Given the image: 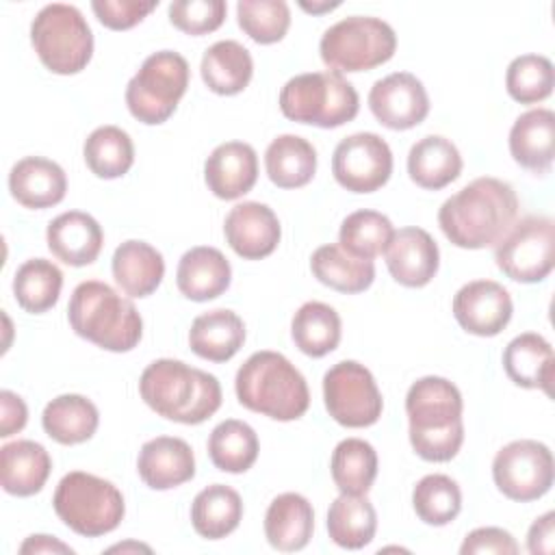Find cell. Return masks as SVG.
Returning a JSON list of instances; mask_svg holds the SVG:
<instances>
[{"instance_id":"23","label":"cell","mask_w":555,"mask_h":555,"mask_svg":"<svg viewBox=\"0 0 555 555\" xmlns=\"http://www.w3.org/2000/svg\"><path fill=\"white\" fill-rule=\"evenodd\" d=\"M509 154L527 171L548 173L555 156V113L531 108L509 130Z\"/></svg>"},{"instance_id":"30","label":"cell","mask_w":555,"mask_h":555,"mask_svg":"<svg viewBox=\"0 0 555 555\" xmlns=\"http://www.w3.org/2000/svg\"><path fill=\"white\" fill-rule=\"evenodd\" d=\"M408 173L410 180L421 189H444L462 173L460 150L447 137L427 134L410 147Z\"/></svg>"},{"instance_id":"47","label":"cell","mask_w":555,"mask_h":555,"mask_svg":"<svg viewBox=\"0 0 555 555\" xmlns=\"http://www.w3.org/2000/svg\"><path fill=\"white\" fill-rule=\"evenodd\" d=\"M156 2H139V0H93L91 9L102 26L111 30H128L143 22L154 9Z\"/></svg>"},{"instance_id":"53","label":"cell","mask_w":555,"mask_h":555,"mask_svg":"<svg viewBox=\"0 0 555 555\" xmlns=\"http://www.w3.org/2000/svg\"><path fill=\"white\" fill-rule=\"evenodd\" d=\"M126 548H139V551H150V546H143V544H117V546H111L108 551H126Z\"/></svg>"},{"instance_id":"31","label":"cell","mask_w":555,"mask_h":555,"mask_svg":"<svg viewBox=\"0 0 555 555\" xmlns=\"http://www.w3.org/2000/svg\"><path fill=\"white\" fill-rule=\"evenodd\" d=\"M202 80L217 95H236L241 93L254 74V61L249 50L234 41L223 39L212 43L202 56Z\"/></svg>"},{"instance_id":"51","label":"cell","mask_w":555,"mask_h":555,"mask_svg":"<svg viewBox=\"0 0 555 555\" xmlns=\"http://www.w3.org/2000/svg\"><path fill=\"white\" fill-rule=\"evenodd\" d=\"M20 553L22 555H39V553H63V555H72L74 548L61 540H56L54 535H43V533H37V535H28L22 546H20Z\"/></svg>"},{"instance_id":"38","label":"cell","mask_w":555,"mask_h":555,"mask_svg":"<svg viewBox=\"0 0 555 555\" xmlns=\"http://www.w3.org/2000/svg\"><path fill=\"white\" fill-rule=\"evenodd\" d=\"M260 442L251 425L228 418L221 421L208 436V457L223 473H245L258 460Z\"/></svg>"},{"instance_id":"22","label":"cell","mask_w":555,"mask_h":555,"mask_svg":"<svg viewBox=\"0 0 555 555\" xmlns=\"http://www.w3.org/2000/svg\"><path fill=\"white\" fill-rule=\"evenodd\" d=\"M9 191L24 208L41 210L63 202L67 176L63 167L43 156H26L11 167Z\"/></svg>"},{"instance_id":"14","label":"cell","mask_w":555,"mask_h":555,"mask_svg":"<svg viewBox=\"0 0 555 555\" xmlns=\"http://www.w3.org/2000/svg\"><path fill=\"white\" fill-rule=\"evenodd\" d=\"M332 173L351 193H373L390 180L392 152L375 132L349 134L334 150Z\"/></svg>"},{"instance_id":"41","label":"cell","mask_w":555,"mask_h":555,"mask_svg":"<svg viewBox=\"0 0 555 555\" xmlns=\"http://www.w3.org/2000/svg\"><path fill=\"white\" fill-rule=\"evenodd\" d=\"M82 156L93 176L113 180L130 171L134 163V145L126 130L117 126H100L87 137Z\"/></svg>"},{"instance_id":"6","label":"cell","mask_w":555,"mask_h":555,"mask_svg":"<svg viewBox=\"0 0 555 555\" xmlns=\"http://www.w3.org/2000/svg\"><path fill=\"white\" fill-rule=\"evenodd\" d=\"M286 119L319 128H338L360 111L356 87L340 72H308L293 76L280 91Z\"/></svg>"},{"instance_id":"45","label":"cell","mask_w":555,"mask_h":555,"mask_svg":"<svg viewBox=\"0 0 555 555\" xmlns=\"http://www.w3.org/2000/svg\"><path fill=\"white\" fill-rule=\"evenodd\" d=\"M236 20L251 41L269 46L282 41L288 33L291 9L284 0H241Z\"/></svg>"},{"instance_id":"49","label":"cell","mask_w":555,"mask_h":555,"mask_svg":"<svg viewBox=\"0 0 555 555\" xmlns=\"http://www.w3.org/2000/svg\"><path fill=\"white\" fill-rule=\"evenodd\" d=\"M0 436L9 438L24 429L28 421V408L24 399L11 390L0 392Z\"/></svg>"},{"instance_id":"33","label":"cell","mask_w":555,"mask_h":555,"mask_svg":"<svg viewBox=\"0 0 555 555\" xmlns=\"http://www.w3.org/2000/svg\"><path fill=\"white\" fill-rule=\"evenodd\" d=\"M264 169L280 189L306 186L317 171V150L304 137L280 134L264 152Z\"/></svg>"},{"instance_id":"1","label":"cell","mask_w":555,"mask_h":555,"mask_svg":"<svg viewBox=\"0 0 555 555\" xmlns=\"http://www.w3.org/2000/svg\"><path fill=\"white\" fill-rule=\"evenodd\" d=\"M518 217V197L512 184L481 176L442 202L438 225L462 249L494 247Z\"/></svg>"},{"instance_id":"2","label":"cell","mask_w":555,"mask_h":555,"mask_svg":"<svg viewBox=\"0 0 555 555\" xmlns=\"http://www.w3.org/2000/svg\"><path fill=\"white\" fill-rule=\"evenodd\" d=\"M464 401L453 382L438 375L416 379L405 395L408 436L418 457L449 462L464 442Z\"/></svg>"},{"instance_id":"43","label":"cell","mask_w":555,"mask_h":555,"mask_svg":"<svg viewBox=\"0 0 555 555\" xmlns=\"http://www.w3.org/2000/svg\"><path fill=\"white\" fill-rule=\"evenodd\" d=\"M412 505L416 516L431 527L453 522L462 509V492L449 475H425L412 490Z\"/></svg>"},{"instance_id":"48","label":"cell","mask_w":555,"mask_h":555,"mask_svg":"<svg viewBox=\"0 0 555 555\" xmlns=\"http://www.w3.org/2000/svg\"><path fill=\"white\" fill-rule=\"evenodd\" d=\"M460 553L462 555H481V553L516 555L518 544H516L514 535L501 527H479V529H473L464 538Z\"/></svg>"},{"instance_id":"46","label":"cell","mask_w":555,"mask_h":555,"mask_svg":"<svg viewBox=\"0 0 555 555\" xmlns=\"http://www.w3.org/2000/svg\"><path fill=\"white\" fill-rule=\"evenodd\" d=\"M228 13L223 0H176L169 4V22L184 35H208L217 30Z\"/></svg>"},{"instance_id":"11","label":"cell","mask_w":555,"mask_h":555,"mask_svg":"<svg viewBox=\"0 0 555 555\" xmlns=\"http://www.w3.org/2000/svg\"><path fill=\"white\" fill-rule=\"evenodd\" d=\"M494 262L514 282H542L555 262V225L551 217L529 215L505 232L494 245Z\"/></svg>"},{"instance_id":"26","label":"cell","mask_w":555,"mask_h":555,"mask_svg":"<svg viewBox=\"0 0 555 555\" xmlns=\"http://www.w3.org/2000/svg\"><path fill=\"white\" fill-rule=\"evenodd\" d=\"M52 470L50 453L35 440H13L0 449V481L13 496L37 494Z\"/></svg>"},{"instance_id":"12","label":"cell","mask_w":555,"mask_h":555,"mask_svg":"<svg viewBox=\"0 0 555 555\" xmlns=\"http://www.w3.org/2000/svg\"><path fill=\"white\" fill-rule=\"evenodd\" d=\"M323 401L330 416L351 429L375 425L384 410L373 373L356 360H340L323 375Z\"/></svg>"},{"instance_id":"35","label":"cell","mask_w":555,"mask_h":555,"mask_svg":"<svg viewBox=\"0 0 555 555\" xmlns=\"http://www.w3.org/2000/svg\"><path fill=\"white\" fill-rule=\"evenodd\" d=\"M377 531V512L366 494L336 496L327 509V533L340 548L358 551L371 544Z\"/></svg>"},{"instance_id":"37","label":"cell","mask_w":555,"mask_h":555,"mask_svg":"<svg viewBox=\"0 0 555 555\" xmlns=\"http://www.w3.org/2000/svg\"><path fill=\"white\" fill-rule=\"evenodd\" d=\"M343 323L338 312L323 301H306L293 314L291 336L295 347L310 356L323 358L332 353L340 343Z\"/></svg>"},{"instance_id":"25","label":"cell","mask_w":555,"mask_h":555,"mask_svg":"<svg viewBox=\"0 0 555 555\" xmlns=\"http://www.w3.org/2000/svg\"><path fill=\"white\" fill-rule=\"evenodd\" d=\"M312 531L314 509L306 496L284 492L269 503L264 514V535L273 548L282 553L301 551L308 546Z\"/></svg>"},{"instance_id":"27","label":"cell","mask_w":555,"mask_h":555,"mask_svg":"<svg viewBox=\"0 0 555 555\" xmlns=\"http://www.w3.org/2000/svg\"><path fill=\"white\" fill-rule=\"evenodd\" d=\"M243 343L245 323L228 308L202 312L193 319L189 330L191 351L208 362H228L238 353Z\"/></svg>"},{"instance_id":"39","label":"cell","mask_w":555,"mask_h":555,"mask_svg":"<svg viewBox=\"0 0 555 555\" xmlns=\"http://www.w3.org/2000/svg\"><path fill=\"white\" fill-rule=\"evenodd\" d=\"M63 288L61 269L46 258H30L17 267L13 278V295L22 310L41 314L59 301Z\"/></svg>"},{"instance_id":"7","label":"cell","mask_w":555,"mask_h":555,"mask_svg":"<svg viewBox=\"0 0 555 555\" xmlns=\"http://www.w3.org/2000/svg\"><path fill=\"white\" fill-rule=\"evenodd\" d=\"M52 505L63 525L85 538L111 533L126 514L117 486L85 470H72L59 481Z\"/></svg>"},{"instance_id":"13","label":"cell","mask_w":555,"mask_h":555,"mask_svg":"<svg viewBox=\"0 0 555 555\" xmlns=\"http://www.w3.org/2000/svg\"><path fill=\"white\" fill-rule=\"evenodd\" d=\"M492 479L499 492L512 501L529 503L544 496L555 479L553 453L538 440H514L496 451Z\"/></svg>"},{"instance_id":"18","label":"cell","mask_w":555,"mask_h":555,"mask_svg":"<svg viewBox=\"0 0 555 555\" xmlns=\"http://www.w3.org/2000/svg\"><path fill=\"white\" fill-rule=\"evenodd\" d=\"M386 267L395 282L408 288L427 286L440 267V251L431 234L408 225L392 234L386 247Z\"/></svg>"},{"instance_id":"5","label":"cell","mask_w":555,"mask_h":555,"mask_svg":"<svg viewBox=\"0 0 555 555\" xmlns=\"http://www.w3.org/2000/svg\"><path fill=\"white\" fill-rule=\"evenodd\" d=\"M67 319L80 338L115 353L134 349L143 336V319L134 304L100 280L74 288Z\"/></svg>"},{"instance_id":"21","label":"cell","mask_w":555,"mask_h":555,"mask_svg":"<svg viewBox=\"0 0 555 555\" xmlns=\"http://www.w3.org/2000/svg\"><path fill=\"white\" fill-rule=\"evenodd\" d=\"M46 241L54 258L69 267H85L100 256L104 232L91 215L69 210L48 223Z\"/></svg>"},{"instance_id":"36","label":"cell","mask_w":555,"mask_h":555,"mask_svg":"<svg viewBox=\"0 0 555 555\" xmlns=\"http://www.w3.org/2000/svg\"><path fill=\"white\" fill-rule=\"evenodd\" d=\"M310 269L321 284L347 295L366 291L375 280L373 260L356 258L334 243L314 249L310 258Z\"/></svg>"},{"instance_id":"34","label":"cell","mask_w":555,"mask_h":555,"mask_svg":"<svg viewBox=\"0 0 555 555\" xmlns=\"http://www.w3.org/2000/svg\"><path fill=\"white\" fill-rule=\"evenodd\" d=\"M241 518V494L225 483L206 486L191 503V525L197 535L206 540H221L230 535L238 527Z\"/></svg>"},{"instance_id":"52","label":"cell","mask_w":555,"mask_h":555,"mask_svg":"<svg viewBox=\"0 0 555 555\" xmlns=\"http://www.w3.org/2000/svg\"><path fill=\"white\" fill-rule=\"evenodd\" d=\"M299 7L304 9V11H308V13H325V11H332V9H336L338 7V2H312V4H308V2H299Z\"/></svg>"},{"instance_id":"9","label":"cell","mask_w":555,"mask_h":555,"mask_svg":"<svg viewBox=\"0 0 555 555\" xmlns=\"http://www.w3.org/2000/svg\"><path fill=\"white\" fill-rule=\"evenodd\" d=\"M397 50V35L392 26L379 17L351 15L330 26L319 52L332 72H369L392 59Z\"/></svg>"},{"instance_id":"40","label":"cell","mask_w":555,"mask_h":555,"mask_svg":"<svg viewBox=\"0 0 555 555\" xmlns=\"http://www.w3.org/2000/svg\"><path fill=\"white\" fill-rule=\"evenodd\" d=\"M330 470L343 494H366L377 477V453L362 438H345L332 451Z\"/></svg>"},{"instance_id":"28","label":"cell","mask_w":555,"mask_h":555,"mask_svg":"<svg viewBox=\"0 0 555 555\" xmlns=\"http://www.w3.org/2000/svg\"><path fill=\"white\" fill-rule=\"evenodd\" d=\"M503 369L507 377L520 388H540L551 395L555 353L551 343L535 334L525 332L512 338L503 351Z\"/></svg>"},{"instance_id":"4","label":"cell","mask_w":555,"mask_h":555,"mask_svg":"<svg viewBox=\"0 0 555 555\" xmlns=\"http://www.w3.org/2000/svg\"><path fill=\"white\" fill-rule=\"evenodd\" d=\"M243 408L273 421H297L310 405V390L295 364L278 351L251 353L234 379Z\"/></svg>"},{"instance_id":"29","label":"cell","mask_w":555,"mask_h":555,"mask_svg":"<svg viewBox=\"0 0 555 555\" xmlns=\"http://www.w3.org/2000/svg\"><path fill=\"white\" fill-rule=\"evenodd\" d=\"M113 278L128 297L152 295L165 278L163 254L145 241H124L113 254Z\"/></svg>"},{"instance_id":"32","label":"cell","mask_w":555,"mask_h":555,"mask_svg":"<svg viewBox=\"0 0 555 555\" xmlns=\"http://www.w3.org/2000/svg\"><path fill=\"white\" fill-rule=\"evenodd\" d=\"M41 425L59 444H80L95 434L100 412L95 403L82 395H59L43 408Z\"/></svg>"},{"instance_id":"3","label":"cell","mask_w":555,"mask_h":555,"mask_svg":"<svg viewBox=\"0 0 555 555\" xmlns=\"http://www.w3.org/2000/svg\"><path fill=\"white\" fill-rule=\"evenodd\" d=\"M139 395L158 416L182 425H199L221 405L219 379L173 358L154 360L143 369Z\"/></svg>"},{"instance_id":"42","label":"cell","mask_w":555,"mask_h":555,"mask_svg":"<svg viewBox=\"0 0 555 555\" xmlns=\"http://www.w3.org/2000/svg\"><path fill=\"white\" fill-rule=\"evenodd\" d=\"M395 234L390 219L377 210H356L347 215L338 230V245L356 258L373 260L382 256Z\"/></svg>"},{"instance_id":"24","label":"cell","mask_w":555,"mask_h":555,"mask_svg":"<svg viewBox=\"0 0 555 555\" xmlns=\"http://www.w3.org/2000/svg\"><path fill=\"white\" fill-rule=\"evenodd\" d=\"M232 267L228 258L208 245L191 247L182 254L176 269L178 291L191 301H210L228 291Z\"/></svg>"},{"instance_id":"50","label":"cell","mask_w":555,"mask_h":555,"mask_svg":"<svg viewBox=\"0 0 555 555\" xmlns=\"http://www.w3.org/2000/svg\"><path fill=\"white\" fill-rule=\"evenodd\" d=\"M527 548L533 555H551L555 551V514L546 512L533 520L527 533Z\"/></svg>"},{"instance_id":"19","label":"cell","mask_w":555,"mask_h":555,"mask_svg":"<svg viewBox=\"0 0 555 555\" xmlns=\"http://www.w3.org/2000/svg\"><path fill=\"white\" fill-rule=\"evenodd\" d=\"M208 191L219 199H238L249 193L258 180V154L245 141L217 145L204 163Z\"/></svg>"},{"instance_id":"20","label":"cell","mask_w":555,"mask_h":555,"mask_svg":"<svg viewBox=\"0 0 555 555\" xmlns=\"http://www.w3.org/2000/svg\"><path fill=\"white\" fill-rule=\"evenodd\" d=\"M137 470L147 488L171 490L195 477V455L186 440L156 436L141 447Z\"/></svg>"},{"instance_id":"15","label":"cell","mask_w":555,"mask_h":555,"mask_svg":"<svg viewBox=\"0 0 555 555\" xmlns=\"http://www.w3.org/2000/svg\"><path fill=\"white\" fill-rule=\"evenodd\" d=\"M373 117L390 130H410L429 113V95L423 82L410 72H392L369 91Z\"/></svg>"},{"instance_id":"17","label":"cell","mask_w":555,"mask_h":555,"mask_svg":"<svg viewBox=\"0 0 555 555\" xmlns=\"http://www.w3.org/2000/svg\"><path fill=\"white\" fill-rule=\"evenodd\" d=\"M223 234L236 256L245 260H260L275 251L282 225L267 204L241 202L230 208L223 221Z\"/></svg>"},{"instance_id":"10","label":"cell","mask_w":555,"mask_h":555,"mask_svg":"<svg viewBox=\"0 0 555 555\" xmlns=\"http://www.w3.org/2000/svg\"><path fill=\"white\" fill-rule=\"evenodd\" d=\"M191 69L186 59L173 50L150 54L126 87V104L134 119L145 126L167 121L186 93Z\"/></svg>"},{"instance_id":"16","label":"cell","mask_w":555,"mask_h":555,"mask_svg":"<svg viewBox=\"0 0 555 555\" xmlns=\"http://www.w3.org/2000/svg\"><path fill=\"white\" fill-rule=\"evenodd\" d=\"M514 312L509 291L494 280H473L453 297V317L460 327L475 336L501 334Z\"/></svg>"},{"instance_id":"44","label":"cell","mask_w":555,"mask_h":555,"mask_svg":"<svg viewBox=\"0 0 555 555\" xmlns=\"http://www.w3.org/2000/svg\"><path fill=\"white\" fill-rule=\"evenodd\" d=\"M555 69L542 54H520L505 72V89L520 104H538L553 93Z\"/></svg>"},{"instance_id":"8","label":"cell","mask_w":555,"mask_h":555,"mask_svg":"<svg viewBox=\"0 0 555 555\" xmlns=\"http://www.w3.org/2000/svg\"><path fill=\"white\" fill-rule=\"evenodd\" d=\"M30 43L39 61L61 76L82 72L93 56V33L74 4H46L30 24Z\"/></svg>"}]
</instances>
